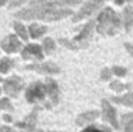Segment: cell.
<instances>
[{"label":"cell","instance_id":"obj_10","mask_svg":"<svg viewBox=\"0 0 133 132\" xmlns=\"http://www.w3.org/2000/svg\"><path fill=\"white\" fill-rule=\"evenodd\" d=\"M103 112H104V119L110 122L115 128H118L117 118H116V110L112 108V105L105 100L103 101Z\"/></svg>","mask_w":133,"mask_h":132},{"label":"cell","instance_id":"obj_34","mask_svg":"<svg viewBox=\"0 0 133 132\" xmlns=\"http://www.w3.org/2000/svg\"><path fill=\"white\" fill-rule=\"evenodd\" d=\"M129 1H132V0H129Z\"/></svg>","mask_w":133,"mask_h":132},{"label":"cell","instance_id":"obj_21","mask_svg":"<svg viewBox=\"0 0 133 132\" xmlns=\"http://www.w3.org/2000/svg\"><path fill=\"white\" fill-rule=\"evenodd\" d=\"M0 109L13 111V107H12L11 102L8 101V98H2V100H0Z\"/></svg>","mask_w":133,"mask_h":132},{"label":"cell","instance_id":"obj_16","mask_svg":"<svg viewBox=\"0 0 133 132\" xmlns=\"http://www.w3.org/2000/svg\"><path fill=\"white\" fill-rule=\"evenodd\" d=\"M123 126H124V132H133V115H124L122 117Z\"/></svg>","mask_w":133,"mask_h":132},{"label":"cell","instance_id":"obj_27","mask_svg":"<svg viewBox=\"0 0 133 132\" xmlns=\"http://www.w3.org/2000/svg\"><path fill=\"white\" fill-rule=\"evenodd\" d=\"M125 46H126L127 50H129V51H130V53H131V54H132V55H133V47L131 46V44H129V43H126V44H125Z\"/></svg>","mask_w":133,"mask_h":132},{"label":"cell","instance_id":"obj_32","mask_svg":"<svg viewBox=\"0 0 133 132\" xmlns=\"http://www.w3.org/2000/svg\"><path fill=\"white\" fill-rule=\"evenodd\" d=\"M0 94H1V88H0Z\"/></svg>","mask_w":133,"mask_h":132},{"label":"cell","instance_id":"obj_5","mask_svg":"<svg viewBox=\"0 0 133 132\" xmlns=\"http://www.w3.org/2000/svg\"><path fill=\"white\" fill-rule=\"evenodd\" d=\"M105 1L106 0H89V1L82 7V9L75 15L74 21H78V20H81V19L85 18V16L91 15V14L94 13L95 11H97Z\"/></svg>","mask_w":133,"mask_h":132},{"label":"cell","instance_id":"obj_15","mask_svg":"<svg viewBox=\"0 0 133 132\" xmlns=\"http://www.w3.org/2000/svg\"><path fill=\"white\" fill-rule=\"evenodd\" d=\"M112 101L116 103H119V104H123V105L133 107V93L124 95L122 97H112Z\"/></svg>","mask_w":133,"mask_h":132},{"label":"cell","instance_id":"obj_29","mask_svg":"<svg viewBox=\"0 0 133 132\" xmlns=\"http://www.w3.org/2000/svg\"><path fill=\"white\" fill-rule=\"evenodd\" d=\"M116 4L122 5V4H123V0H116Z\"/></svg>","mask_w":133,"mask_h":132},{"label":"cell","instance_id":"obj_26","mask_svg":"<svg viewBox=\"0 0 133 132\" xmlns=\"http://www.w3.org/2000/svg\"><path fill=\"white\" fill-rule=\"evenodd\" d=\"M0 132H15L9 126H0Z\"/></svg>","mask_w":133,"mask_h":132},{"label":"cell","instance_id":"obj_12","mask_svg":"<svg viewBox=\"0 0 133 132\" xmlns=\"http://www.w3.org/2000/svg\"><path fill=\"white\" fill-rule=\"evenodd\" d=\"M99 116V114L97 111H90V112H84L79 117L77 118V122L76 123L78 125H83L85 123H89V122H92Z\"/></svg>","mask_w":133,"mask_h":132},{"label":"cell","instance_id":"obj_2","mask_svg":"<svg viewBox=\"0 0 133 132\" xmlns=\"http://www.w3.org/2000/svg\"><path fill=\"white\" fill-rule=\"evenodd\" d=\"M120 27V19L117 13L112 11V8H106L99 14L97 30L103 35L116 34Z\"/></svg>","mask_w":133,"mask_h":132},{"label":"cell","instance_id":"obj_9","mask_svg":"<svg viewBox=\"0 0 133 132\" xmlns=\"http://www.w3.org/2000/svg\"><path fill=\"white\" fill-rule=\"evenodd\" d=\"M28 70H35L37 72H47V74H56L60 72V68L51 62L42 63V64H29L26 67Z\"/></svg>","mask_w":133,"mask_h":132},{"label":"cell","instance_id":"obj_24","mask_svg":"<svg viewBox=\"0 0 133 132\" xmlns=\"http://www.w3.org/2000/svg\"><path fill=\"white\" fill-rule=\"evenodd\" d=\"M23 2H26V0H12L11 4H9V8H13V7L20 6V5L23 4Z\"/></svg>","mask_w":133,"mask_h":132},{"label":"cell","instance_id":"obj_20","mask_svg":"<svg viewBox=\"0 0 133 132\" xmlns=\"http://www.w3.org/2000/svg\"><path fill=\"white\" fill-rule=\"evenodd\" d=\"M43 47H44L46 53L50 54L51 51L55 49V43H54V41L50 39V37H47V39H44V41H43Z\"/></svg>","mask_w":133,"mask_h":132},{"label":"cell","instance_id":"obj_7","mask_svg":"<svg viewBox=\"0 0 133 132\" xmlns=\"http://www.w3.org/2000/svg\"><path fill=\"white\" fill-rule=\"evenodd\" d=\"M1 47L6 53H16L18 50H20L22 44L15 35H9L1 41Z\"/></svg>","mask_w":133,"mask_h":132},{"label":"cell","instance_id":"obj_25","mask_svg":"<svg viewBox=\"0 0 133 132\" xmlns=\"http://www.w3.org/2000/svg\"><path fill=\"white\" fill-rule=\"evenodd\" d=\"M111 88L115 89V90H117V91H120V90H123L125 87L122 85V83H119V82H113V83L111 84Z\"/></svg>","mask_w":133,"mask_h":132},{"label":"cell","instance_id":"obj_28","mask_svg":"<svg viewBox=\"0 0 133 132\" xmlns=\"http://www.w3.org/2000/svg\"><path fill=\"white\" fill-rule=\"evenodd\" d=\"M4 119H5V121H7V122H11V121H12V117L8 116V115H5V116H4Z\"/></svg>","mask_w":133,"mask_h":132},{"label":"cell","instance_id":"obj_14","mask_svg":"<svg viewBox=\"0 0 133 132\" xmlns=\"http://www.w3.org/2000/svg\"><path fill=\"white\" fill-rule=\"evenodd\" d=\"M46 32H47V28L43 27V26H39L36 23H33V25L29 26V34L33 39H37L41 35H43Z\"/></svg>","mask_w":133,"mask_h":132},{"label":"cell","instance_id":"obj_33","mask_svg":"<svg viewBox=\"0 0 133 132\" xmlns=\"http://www.w3.org/2000/svg\"><path fill=\"white\" fill-rule=\"evenodd\" d=\"M39 132H43V131H39Z\"/></svg>","mask_w":133,"mask_h":132},{"label":"cell","instance_id":"obj_13","mask_svg":"<svg viewBox=\"0 0 133 132\" xmlns=\"http://www.w3.org/2000/svg\"><path fill=\"white\" fill-rule=\"evenodd\" d=\"M94 25H95V22L94 21H90L89 23H87L85 25V27H84V29L81 32V34L78 35V36H76V39H75V42H77V41H83V40H87L88 37L91 35V33H92V29H94Z\"/></svg>","mask_w":133,"mask_h":132},{"label":"cell","instance_id":"obj_3","mask_svg":"<svg viewBox=\"0 0 133 132\" xmlns=\"http://www.w3.org/2000/svg\"><path fill=\"white\" fill-rule=\"evenodd\" d=\"M47 94V87L46 84L41 82H35L32 83L27 88L26 91V100L29 103H35L39 101H43Z\"/></svg>","mask_w":133,"mask_h":132},{"label":"cell","instance_id":"obj_35","mask_svg":"<svg viewBox=\"0 0 133 132\" xmlns=\"http://www.w3.org/2000/svg\"><path fill=\"white\" fill-rule=\"evenodd\" d=\"M51 132H54V131H51Z\"/></svg>","mask_w":133,"mask_h":132},{"label":"cell","instance_id":"obj_8","mask_svg":"<svg viewBox=\"0 0 133 132\" xmlns=\"http://www.w3.org/2000/svg\"><path fill=\"white\" fill-rule=\"evenodd\" d=\"M22 58L25 60H29V58H35V60H42L43 55H42L41 47L39 44H28L21 53Z\"/></svg>","mask_w":133,"mask_h":132},{"label":"cell","instance_id":"obj_4","mask_svg":"<svg viewBox=\"0 0 133 132\" xmlns=\"http://www.w3.org/2000/svg\"><path fill=\"white\" fill-rule=\"evenodd\" d=\"M23 89V82L20 77L12 76L5 81L4 90L11 97H18L19 93Z\"/></svg>","mask_w":133,"mask_h":132},{"label":"cell","instance_id":"obj_17","mask_svg":"<svg viewBox=\"0 0 133 132\" xmlns=\"http://www.w3.org/2000/svg\"><path fill=\"white\" fill-rule=\"evenodd\" d=\"M124 20H125V27L127 30H130L132 23H133V11L130 6L125 7L124 11Z\"/></svg>","mask_w":133,"mask_h":132},{"label":"cell","instance_id":"obj_1","mask_svg":"<svg viewBox=\"0 0 133 132\" xmlns=\"http://www.w3.org/2000/svg\"><path fill=\"white\" fill-rule=\"evenodd\" d=\"M79 2L81 0H33L27 8L16 12L14 15L23 20H60L72 14V11L65 8V6H72Z\"/></svg>","mask_w":133,"mask_h":132},{"label":"cell","instance_id":"obj_6","mask_svg":"<svg viewBox=\"0 0 133 132\" xmlns=\"http://www.w3.org/2000/svg\"><path fill=\"white\" fill-rule=\"evenodd\" d=\"M37 111L39 108H35L32 111V114L28 117H26V119L22 123H16V128H21L22 131L21 132H35V125H36V118H37Z\"/></svg>","mask_w":133,"mask_h":132},{"label":"cell","instance_id":"obj_31","mask_svg":"<svg viewBox=\"0 0 133 132\" xmlns=\"http://www.w3.org/2000/svg\"><path fill=\"white\" fill-rule=\"evenodd\" d=\"M2 81V78H1V77H0V82H1Z\"/></svg>","mask_w":133,"mask_h":132},{"label":"cell","instance_id":"obj_11","mask_svg":"<svg viewBox=\"0 0 133 132\" xmlns=\"http://www.w3.org/2000/svg\"><path fill=\"white\" fill-rule=\"evenodd\" d=\"M46 87H47V94L49 95V97H50L53 104H57V102H58V94H60L57 83H56L54 80H51V78H47Z\"/></svg>","mask_w":133,"mask_h":132},{"label":"cell","instance_id":"obj_23","mask_svg":"<svg viewBox=\"0 0 133 132\" xmlns=\"http://www.w3.org/2000/svg\"><path fill=\"white\" fill-rule=\"evenodd\" d=\"M113 71H115L116 75H119V76H124L126 74V70L124 68H120V67H115L113 68Z\"/></svg>","mask_w":133,"mask_h":132},{"label":"cell","instance_id":"obj_19","mask_svg":"<svg viewBox=\"0 0 133 132\" xmlns=\"http://www.w3.org/2000/svg\"><path fill=\"white\" fill-rule=\"evenodd\" d=\"M14 28H15V32L18 33V35H20V37L22 40H27V30H26L25 26L20 22H14Z\"/></svg>","mask_w":133,"mask_h":132},{"label":"cell","instance_id":"obj_30","mask_svg":"<svg viewBox=\"0 0 133 132\" xmlns=\"http://www.w3.org/2000/svg\"><path fill=\"white\" fill-rule=\"evenodd\" d=\"M6 1H7V0H0V6H2V5H4Z\"/></svg>","mask_w":133,"mask_h":132},{"label":"cell","instance_id":"obj_22","mask_svg":"<svg viewBox=\"0 0 133 132\" xmlns=\"http://www.w3.org/2000/svg\"><path fill=\"white\" fill-rule=\"evenodd\" d=\"M82 132H110L109 129H104V130H101V129L96 128V126H89V128H87L84 131Z\"/></svg>","mask_w":133,"mask_h":132},{"label":"cell","instance_id":"obj_18","mask_svg":"<svg viewBox=\"0 0 133 132\" xmlns=\"http://www.w3.org/2000/svg\"><path fill=\"white\" fill-rule=\"evenodd\" d=\"M13 64H14V62H13V60H11V58H8V57L1 58V60H0V71L7 72L12 67H13Z\"/></svg>","mask_w":133,"mask_h":132}]
</instances>
